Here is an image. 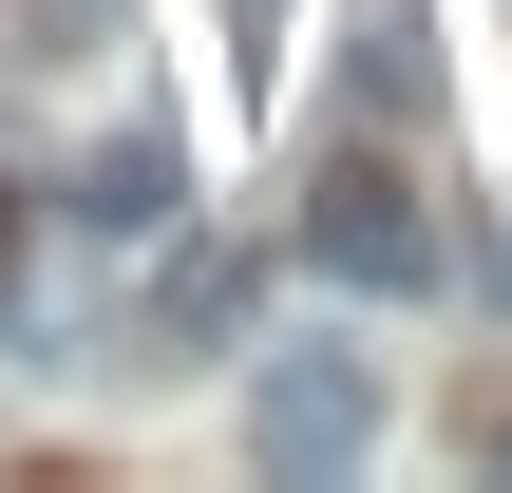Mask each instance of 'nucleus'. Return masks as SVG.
Instances as JSON below:
<instances>
[{
    "label": "nucleus",
    "instance_id": "0eeeda50",
    "mask_svg": "<svg viewBox=\"0 0 512 493\" xmlns=\"http://www.w3.org/2000/svg\"><path fill=\"white\" fill-rule=\"evenodd\" d=\"M0 228H19V209H0Z\"/></svg>",
    "mask_w": 512,
    "mask_h": 493
},
{
    "label": "nucleus",
    "instance_id": "20e7f679",
    "mask_svg": "<svg viewBox=\"0 0 512 493\" xmlns=\"http://www.w3.org/2000/svg\"><path fill=\"white\" fill-rule=\"evenodd\" d=\"M152 342H247V247H171L152 266Z\"/></svg>",
    "mask_w": 512,
    "mask_h": 493
},
{
    "label": "nucleus",
    "instance_id": "7ed1b4c3",
    "mask_svg": "<svg viewBox=\"0 0 512 493\" xmlns=\"http://www.w3.org/2000/svg\"><path fill=\"white\" fill-rule=\"evenodd\" d=\"M342 95H361L380 133L437 114V38H418V0H361V19H342Z\"/></svg>",
    "mask_w": 512,
    "mask_h": 493
},
{
    "label": "nucleus",
    "instance_id": "f257e3e1",
    "mask_svg": "<svg viewBox=\"0 0 512 493\" xmlns=\"http://www.w3.org/2000/svg\"><path fill=\"white\" fill-rule=\"evenodd\" d=\"M285 228H304V266H323V285H361V304H418V285H437L418 190H399L380 152H342V133L304 152V209H285Z\"/></svg>",
    "mask_w": 512,
    "mask_h": 493
},
{
    "label": "nucleus",
    "instance_id": "f03ea898",
    "mask_svg": "<svg viewBox=\"0 0 512 493\" xmlns=\"http://www.w3.org/2000/svg\"><path fill=\"white\" fill-rule=\"evenodd\" d=\"M247 456H266L285 493L361 475V456H380V361H361V342H285V361L247 380Z\"/></svg>",
    "mask_w": 512,
    "mask_h": 493
},
{
    "label": "nucleus",
    "instance_id": "423d86ee",
    "mask_svg": "<svg viewBox=\"0 0 512 493\" xmlns=\"http://www.w3.org/2000/svg\"><path fill=\"white\" fill-rule=\"evenodd\" d=\"M475 456H512V399H475Z\"/></svg>",
    "mask_w": 512,
    "mask_h": 493
},
{
    "label": "nucleus",
    "instance_id": "39448f33",
    "mask_svg": "<svg viewBox=\"0 0 512 493\" xmlns=\"http://www.w3.org/2000/svg\"><path fill=\"white\" fill-rule=\"evenodd\" d=\"M171 171H190L171 133H114V152L76 171V228H171Z\"/></svg>",
    "mask_w": 512,
    "mask_h": 493
}]
</instances>
